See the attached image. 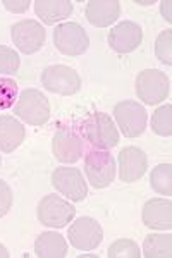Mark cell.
Instances as JSON below:
<instances>
[{"label":"cell","instance_id":"29","mask_svg":"<svg viewBox=\"0 0 172 258\" xmlns=\"http://www.w3.org/2000/svg\"><path fill=\"white\" fill-rule=\"evenodd\" d=\"M160 6H162V16L165 18V21H169V23H170V21H172L170 19V2L167 0V2H162Z\"/></svg>","mask_w":172,"mask_h":258},{"label":"cell","instance_id":"19","mask_svg":"<svg viewBox=\"0 0 172 258\" xmlns=\"http://www.w3.org/2000/svg\"><path fill=\"white\" fill-rule=\"evenodd\" d=\"M35 253L40 258H64L67 255V241L57 232H41L35 241Z\"/></svg>","mask_w":172,"mask_h":258},{"label":"cell","instance_id":"1","mask_svg":"<svg viewBox=\"0 0 172 258\" xmlns=\"http://www.w3.org/2000/svg\"><path fill=\"white\" fill-rule=\"evenodd\" d=\"M83 136L96 150L114 148L119 143V131L105 112H95L83 124Z\"/></svg>","mask_w":172,"mask_h":258},{"label":"cell","instance_id":"22","mask_svg":"<svg viewBox=\"0 0 172 258\" xmlns=\"http://www.w3.org/2000/svg\"><path fill=\"white\" fill-rule=\"evenodd\" d=\"M152 131L158 136H169L172 135V105L165 103V105L158 107L152 114Z\"/></svg>","mask_w":172,"mask_h":258},{"label":"cell","instance_id":"3","mask_svg":"<svg viewBox=\"0 0 172 258\" xmlns=\"http://www.w3.org/2000/svg\"><path fill=\"white\" fill-rule=\"evenodd\" d=\"M170 93V81L167 74L158 69H145L136 76V95L146 105L165 102Z\"/></svg>","mask_w":172,"mask_h":258},{"label":"cell","instance_id":"14","mask_svg":"<svg viewBox=\"0 0 172 258\" xmlns=\"http://www.w3.org/2000/svg\"><path fill=\"white\" fill-rule=\"evenodd\" d=\"M148 170L146 153L138 147H126L119 153V177L123 182H134Z\"/></svg>","mask_w":172,"mask_h":258},{"label":"cell","instance_id":"2","mask_svg":"<svg viewBox=\"0 0 172 258\" xmlns=\"http://www.w3.org/2000/svg\"><path fill=\"white\" fill-rule=\"evenodd\" d=\"M16 115L29 126H43L50 119L48 98L40 90L26 88L19 93L16 103Z\"/></svg>","mask_w":172,"mask_h":258},{"label":"cell","instance_id":"16","mask_svg":"<svg viewBox=\"0 0 172 258\" xmlns=\"http://www.w3.org/2000/svg\"><path fill=\"white\" fill-rule=\"evenodd\" d=\"M121 16L117 0H90L86 6V19L95 28H107Z\"/></svg>","mask_w":172,"mask_h":258},{"label":"cell","instance_id":"30","mask_svg":"<svg viewBox=\"0 0 172 258\" xmlns=\"http://www.w3.org/2000/svg\"><path fill=\"white\" fill-rule=\"evenodd\" d=\"M7 256H9V251H7V248L0 244V258H7Z\"/></svg>","mask_w":172,"mask_h":258},{"label":"cell","instance_id":"24","mask_svg":"<svg viewBox=\"0 0 172 258\" xmlns=\"http://www.w3.org/2000/svg\"><path fill=\"white\" fill-rule=\"evenodd\" d=\"M172 31L165 30L155 40V55L165 66H172Z\"/></svg>","mask_w":172,"mask_h":258},{"label":"cell","instance_id":"18","mask_svg":"<svg viewBox=\"0 0 172 258\" xmlns=\"http://www.w3.org/2000/svg\"><path fill=\"white\" fill-rule=\"evenodd\" d=\"M74 11L73 2L69 0H36L35 12L45 24L52 26L62 19H67Z\"/></svg>","mask_w":172,"mask_h":258},{"label":"cell","instance_id":"15","mask_svg":"<svg viewBox=\"0 0 172 258\" xmlns=\"http://www.w3.org/2000/svg\"><path fill=\"white\" fill-rule=\"evenodd\" d=\"M143 224L150 229L170 231L172 203L167 198H152L143 205Z\"/></svg>","mask_w":172,"mask_h":258},{"label":"cell","instance_id":"10","mask_svg":"<svg viewBox=\"0 0 172 258\" xmlns=\"http://www.w3.org/2000/svg\"><path fill=\"white\" fill-rule=\"evenodd\" d=\"M52 186L73 202H83L88 197V184L76 167H57L52 172Z\"/></svg>","mask_w":172,"mask_h":258},{"label":"cell","instance_id":"9","mask_svg":"<svg viewBox=\"0 0 172 258\" xmlns=\"http://www.w3.org/2000/svg\"><path fill=\"white\" fill-rule=\"evenodd\" d=\"M67 238H69V243L79 251H91L102 243L103 229L95 219L79 217L69 226Z\"/></svg>","mask_w":172,"mask_h":258},{"label":"cell","instance_id":"20","mask_svg":"<svg viewBox=\"0 0 172 258\" xmlns=\"http://www.w3.org/2000/svg\"><path fill=\"white\" fill-rule=\"evenodd\" d=\"M143 255L146 258H170L172 236L170 234H148L143 243Z\"/></svg>","mask_w":172,"mask_h":258},{"label":"cell","instance_id":"31","mask_svg":"<svg viewBox=\"0 0 172 258\" xmlns=\"http://www.w3.org/2000/svg\"><path fill=\"white\" fill-rule=\"evenodd\" d=\"M0 165H2V159H0Z\"/></svg>","mask_w":172,"mask_h":258},{"label":"cell","instance_id":"27","mask_svg":"<svg viewBox=\"0 0 172 258\" xmlns=\"http://www.w3.org/2000/svg\"><path fill=\"white\" fill-rule=\"evenodd\" d=\"M12 200H14V197H12L11 186L7 184L6 181H2V179H0V217L7 215V212L11 210Z\"/></svg>","mask_w":172,"mask_h":258},{"label":"cell","instance_id":"13","mask_svg":"<svg viewBox=\"0 0 172 258\" xmlns=\"http://www.w3.org/2000/svg\"><path fill=\"white\" fill-rule=\"evenodd\" d=\"M143 41V30L133 21H121L108 33V45L117 53L134 52Z\"/></svg>","mask_w":172,"mask_h":258},{"label":"cell","instance_id":"7","mask_svg":"<svg viewBox=\"0 0 172 258\" xmlns=\"http://www.w3.org/2000/svg\"><path fill=\"white\" fill-rule=\"evenodd\" d=\"M53 45L64 55H83L90 47V38L85 28L78 23H62L53 30Z\"/></svg>","mask_w":172,"mask_h":258},{"label":"cell","instance_id":"17","mask_svg":"<svg viewBox=\"0 0 172 258\" xmlns=\"http://www.w3.org/2000/svg\"><path fill=\"white\" fill-rule=\"evenodd\" d=\"M26 138V129L14 115H0V152L12 153Z\"/></svg>","mask_w":172,"mask_h":258},{"label":"cell","instance_id":"6","mask_svg":"<svg viewBox=\"0 0 172 258\" xmlns=\"http://www.w3.org/2000/svg\"><path fill=\"white\" fill-rule=\"evenodd\" d=\"M76 209L67 200L57 197V195H47L38 203V220L41 226L62 229L73 222Z\"/></svg>","mask_w":172,"mask_h":258},{"label":"cell","instance_id":"25","mask_svg":"<svg viewBox=\"0 0 172 258\" xmlns=\"http://www.w3.org/2000/svg\"><path fill=\"white\" fill-rule=\"evenodd\" d=\"M18 100V83L11 78H0V110H7Z\"/></svg>","mask_w":172,"mask_h":258},{"label":"cell","instance_id":"4","mask_svg":"<svg viewBox=\"0 0 172 258\" xmlns=\"http://www.w3.org/2000/svg\"><path fill=\"white\" fill-rule=\"evenodd\" d=\"M41 86L52 93L71 97L81 90V78H79L78 71L69 66H48L41 73Z\"/></svg>","mask_w":172,"mask_h":258},{"label":"cell","instance_id":"21","mask_svg":"<svg viewBox=\"0 0 172 258\" xmlns=\"http://www.w3.org/2000/svg\"><path fill=\"white\" fill-rule=\"evenodd\" d=\"M150 184H152V189L157 191L158 195L170 197L172 195V165L158 164L157 167H153L152 176H150Z\"/></svg>","mask_w":172,"mask_h":258},{"label":"cell","instance_id":"12","mask_svg":"<svg viewBox=\"0 0 172 258\" xmlns=\"http://www.w3.org/2000/svg\"><path fill=\"white\" fill-rule=\"evenodd\" d=\"M52 152L55 159L62 164H76L83 157L85 147L83 138L76 135V131L71 127H61L53 135L52 140Z\"/></svg>","mask_w":172,"mask_h":258},{"label":"cell","instance_id":"8","mask_svg":"<svg viewBox=\"0 0 172 258\" xmlns=\"http://www.w3.org/2000/svg\"><path fill=\"white\" fill-rule=\"evenodd\" d=\"M114 117L126 138H138L145 133L148 114L145 107L134 100H124L114 107Z\"/></svg>","mask_w":172,"mask_h":258},{"label":"cell","instance_id":"28","mask_svg":"<svg viewBox=\"0 0 172 258\" xmlns=\"http://www.w3.org/2000/svg\"><path fill=\"white\" fill-rule=\"evenodd\" d=\"M2 4L7 11L14 12V14H23V12H26L29 9V6H31L29 0H4Z\"/></svg>","mask_w":172,"mask_h":258},{"label":"cell","instance_id":"5","mask_svg":"<svg viewBox=\"0 0 172 258\" xmlns=\"http://www.w3.org/2000/svg\"><path fill=\"white\" fill-rule=\"evenodd\" d=\"M85 172L88 182L95 189H103L116 179V160L105 150H91L85 157Z\"/></svg>","mask_w":172,"mask_h":258},{"label":"cell","instance_id":"26","mask_svg":"<svg viewBox=\"0 0 172 258\" xmlns=\"http://www.w3.org/2000/svg\"><path fill=\"white\" fill-rule=\"evenodd\" d=\"M21 59L14 48L0 45V74H16L19 69Z\"/></svg>","mask_w":172,"mask_h":258},{"label":"cell","instance_id":"23","mask_svg":"<svg viewBox=\"0 0 172 258\" xmlns=\"http://www.w3.org/2000/svg\"><path fill=\"white\" fill-rule=\"evenodd\" d=\"M108 258H140V248L138 244L134 243L133 239L123 238V239H117L114 243L108 246L107 251Z\"/></svg>","mask_w":172,"mask_h":258},{"label":"cell","instance_id":"11","mask_svg":"<svg viewBox=\"0 0 172 258\" xmlns=\"http://www.w3.org/2000/svg\"><path fill=\"white\" fill-rule=\"evenodd\" d=\"M11 38L21 52L29 55V53L38 52V50L43 47L47 33H45L43 26H41L38 21L24 19V21H19V23L12 24Z\"/></svg>","mask_w":172,"mask_h":258}]
</instances>
